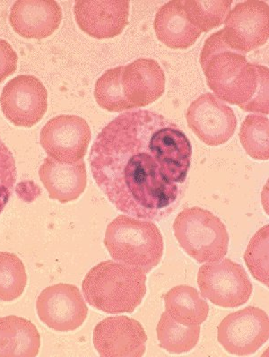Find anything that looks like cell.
Segmentation results:
<instances>
[{
  "label": "cell",
  "mask_w": 269,
  "mask_h": 357,
  "mask_svg": "<svg viewBox=\"0 0 269 357\" xmlns=\"http://www.w3.org/2000/svg\"><path fill=\"white\" fill-rule=\"evenodd\" d=\"M192 146L180 128L148 109L127 112L102 128L89 162L97 186L117 211L162 220L179 206Z\"/></svg>",
  "instance_id": "obj_1"
},
{
  "label": "cell",
  "mask_w": 269,
  "mask_h": 357,
  "mask_svg": "<svg viewBox=\"0 0 269 357\" xmlns=\"http://www.w3.org/2000/svg\"><path fill=\"white\" fill-rule=\"evenodd\" d=\"M200 64L209 89L221 101L244 112L268 114V68L249 63L245 54L231 49L223 30L206 40Z\"/></svg>",
  "instance_id": "obj_2"
},
{
  "label": "cell",
  "mask_w": 269,
  "mask_h": 357,
  "mask_svg": "<svg viewBox=\"0 0 269 357\" xmlns=\"http://www.w3.org/2000/svg\"><path fill=\"white\" fill-rule=\"evenodd\" d=\"M143 269L115 261L99 263L84 277L82 291L93 308L109 314L132 313L146 294Z\"/></svg>",
  "instance_id": "obj_3"
},
{
  "label": "cell",
  "mask_w": 269,
  "mask_h": 357,
  "mask_svg": "<svg viewBox=\"0 0 269 357\" xmlns=\"http://www.w3.org/2000/svg\"><path fill=\"white\" fill-rule=\"evenodd\" d=\"M103 243L115 261L146 274L157 267L164 255V238L157 225L130 215H118L108 225Z\"/></svg>",
  "instance_id": "obj_4"
},
{
  "label": "cell",
  "mask_w": 269,
  "mask_h": 357,
  "mask_svg": "<svg viewBox=\"0 0 269 357\" xmlns=\"http://www.w3.org/2000/svg\"><path fill=\"white\" fill-rule=\"evenodd\" d=\"M173 229L181 248L199 263L217 261L227 255L226 227L206 209L199 206L183 209L175 218Z\"/></svg>",
  "instance_id": "obj_5"
},
{
  "label": "cell",
  "mask_w": 269,
  "mask_h": 357,
  "mask_svg": "<svg viewBox=\"0 0 269 357\" xmlns=\"http://www.w3.org/2000/svg\"><path fill=\"white\" fill-rule=\"evenodd\" d=\"M198 284L201 296L223 308H237L252 296L253 287L245 269L229 259L206 263L200 267Z\"/></svg>",
  "instance_id": "obj_6"
},
{
  "label": "cell",
  "mask_w": 269,
  "mask_h": 357,
  "mask_svg": "<svg viewBox=\"0 0 269 357\" xmlns=\"http://www.w3.org/2000/svg\"><path fill=\"white\" fill-rule=\"evenodd\" d=\"M218 342L233 355L249 356L269 338L268 313L256 307H246L227 315L217 328Z\"/></svg>",
  "instance_id": "obj_7"
},
{
  "label": "cell",
  "mask_w": 269,
  "mask_h": 357,
  "mask_svg": "<svg viewBox=\"0 0 269 357\" xmlns=\"http://www.w3.org/2000/svg\"><path fill=\"white\" fill-rule=\"evenodd\" d=\"M3 114L18 127L31 128L38 123L48 109V92L42 81L21 75L9 81L0 96Z\"/></svg>",
  "instance_id": "obj_8"
},
{
  "label": "cell",
  "mask_w": 269,
  "mask_h": 357,
  "mask_svg": "<svg viewBox=\"0 0 269 357\" xmlns=\"http://www.w3.org/2000/svg\"><path fill=\"white\" fill-rule=\"evenodd\" d=\"M224 38L234 51L247 54L266 45L269 37V8L261 0L236 5L224 20Z\"/></svg>",
  "instance_id": "obj_9"
},
{
  "label": "cell",
  "mask_w": 269,
  "mask_h": 357,
  "mask_svg": "<svg viewBox=\"0 0 269 357\" xmlns=\"http://www.w3.org/2000/svg\"><path fill=\"white\" fill-rule=\"evenodd\" d=\"M40 141L49 158L62 164H75L86 155L91 130L79 116L59 115L43 126Z\"/></svg>",
  "instance_id": "obj_10"
},
{
  "label": "cell",
  "mask_w": 269,
  "mask_h": 357,
  "mask_svg": "<svg viewBox=\"0 0 269 357\" xmlns=\"http://www.w3.org/2000/svg\"><path fill=\"white\" fill-rule=\"evenodd\" d=\"M36 309L40 321L59 332L77 330L89 315L79 288L70 284L45 288L37 299Z\"/></svg>",
  "instance_id": "obj_11"
},
{
  "label": "cell",
  "mask_w": 269,
  "mask_h": 357,
  "mask_svg": "<svg viewBox=\"0 0 269 357\" xmlns=\"http://www.w3.org/2000/svg\"><path fill=\"white\" fill-rule=\"evenodd\" d=\"M186 119L192 132L210 146L227 143L237 128L233 109L211 93L199 96L190 105Z\"/></svg>",
  "instance_id": "obj_12"
},
{
  "label": "cell",
  "mask_w": 269,
  "mask_h": 357,
  "mask_svg": "<svg viewBox=\"0 0 269 357\" xmlns=\"http://www.w3.org/2000/svg\"><path fill=\"white\" fill-rule=\"evenodd\" d=\"M93 341L102 357H141L146 352L148 335L137 319L114 316L96 325Z\"/></svg>",
  "instance_id": "obj_13"
},
{
  "label": "cell",
  "mask_w": 269,
  "mask_h": 357,
  "mask_svg": "<svg viewBox=\"0 0 269 357\" xmlns=\"http://www.w3.org/2000/svg\"><path fill=\"white\" fill-rule=\"evenodd\" d=\"M75 20L80 29L93 38H114L128 24L130 2L128 0H77L74 7Z\"/></svg>",
  "instance_id": "obj_14"
},
{
  "label": "cell",
  "mask_w": 269,
  "mask_h": 357,
  "mask_svg": "<svg viewBox=\"0 0 269 357\" xmlns=\"http://www.w3.org/2000/svg\"><path fill=\"white\" fill-rule=\"evenodd\" d=\"M62 10L55 0H17L9 22L15 33L26 39H45L61 26Z\"/></svg>",
  "instance_id": "obj_15"
},
{
  "label": "cell",
  "mask_w": 269,
  "mask_h": 357,
  "mask_svg": "<svg viewBox=\"0 0 269 357\" xmlns=\"http://www.w3.org/2000/svg\"><path fill=\"white\" fill-rule=\"evenodd\" d=\"M121 84L124 96L134 109L157 101L165 92L164 71L152 59H139L123 66Z\"/></svg>",
  "instance_id": "obj_16"
},
{
  "label": "cell",
  "mask_w": 269,
  "mask_h": 357,
  "mask_svg": "<svg viewBox=\"0 0 269 357\" xmlns=\"http://www.w3.org/2000/svg\"><path fill=\"white\" fill-rule=\"evenodd\" d=\"M40 181L52 199L65 204L77 200L87 185V172L84 159L75 164H62L47 158L39 170Z\"/></svg>",
  "instance_id": "obj_17"
},
{
  "label": "cell",
  "mask_w": 269,
  "mask_h": 357,
  "mask_svg": "<svg viewBox=\"0 0 269 357\" xmlns=\"http://www.w3.org/2000/svg\"><path fill=\"white\" fill-rule=\"evenodd\" d=\"M154 28L156 37L173 50H186L195 45L201 32L186 17L183 0H171L156 13Z\"/></svg>",
  "instance_id": "obj_18"
},
{
  "label": "cell",
  "mask_w": 269,
  "mask_h": 357,
  "mask_svg": "<svg viewBox=\"0 0 269 357\" xmlns=\"http://www.w3.org/2000/svg\"><path fill=\"white\" fill-rule=\"evenodd\" d=\"M40 347V334L32 322L15 315L0 318V357H34Z\"/></svg>",
  "instance_id": "obj_19"
},
{
  "label": "cell",
  "mask_w": 269,
  "mask_h": 357,
  "mask_svg": "<svg viewBox=\"0 0 269 357\" xmlns=\"http://www.w3.org/2000/svg\"><path fill=\"white\" fill-rule=\"evenodd\" d=\"M167 312L178 324L192 327L202 324L208 317L209 306L192 287L177 286L164 296Z\"/></svg>",
  "instance_id": "obj_20"
},
{
  "label": "cell",
  "mask_w": 269,
  "mask_h": 357,
  "mask_svg": "<svg viewBox=\"0 0 269 357\" xmlns=\"http://www.w3.org/2000/svg\"><path fill=\"white\" fill-rule=\"evenodd\" d=\"M156 334L162 349L171 354H183L192 351L199 343L200 327L178 324L164 312L159 319Z\"/></svg>",
  "instance_id": "obj_21"
},
{
  "label": "cell",
  "mask_w": 269,
  "mask_h": 357,
  "mask_svg": "<svg viewBox=\"0 0 269 357\" xmlns=\"http://www.w3.org/2000/svg\"><path fill=\"white\" fill-rule=\"evenodd\" d=\"M231 0H183L187 20L201 33L221 26L230 13Z\"/></svg>",
  "instance_id": "obj_22"
},
{
  "label": "cell",
  "mask_w": 269,
  "mask_h": 357,
  "mask_svg": "<svg viewBox=\"0 0 269 357\" xmlns=\"http://www.w3.org/2000/svg\"><path fill=\"white\" fill-rule=\"evenodd\" d=\"M123 66L112 68L96 81L95 98L100 107L111 112H122L134 109L124 96L121 84Z\"/></svg>",
  "instance_id": "obj_23"
},
{
  "label": "cell",
  "mask_w": 269,
  "mask_h": 357,
  "mask_svg": "<svg viewBox=\"0 0 269 357\" xmlns=\"http://www.w3.org/2000/svg\"><path fill=\"white\" fill-rule=\"evenodd\" d=\"M240 140L246 153L256 160L269 159V120L261 114H249L243 122Z\"/></svg>",
  "instance_id": "obj_24"
},
{
  "label": "cell",
  "mask_w": 269,
  "mask_h": 357,
  "mask_svg": "<svg viewBox=\"0 0 269 357\" xmlns=\"http://www.w3.org/2000/svg\"><path fill=\"white\" fill-rule=\"evenodd\" d=\"M27 284L26 267L14 253L0 252V301L12 302L23 294Z\"/></svg>",
  "instance_id": "obj_25"
},
{
  "label": "cell",
  "mask_w": 269,
  "mask_h": 357,
  "mask_svg": "<svg viewBox=\"0 0 269 357\" xmlns=\"http://www.w3.org/2000/svg\"><path fill=\"white\" fill-rule=\"evenodd\" d=\"M269 225H266L252 238L244 253V261L256 280L269 286Z\"/></svg>",
  "instance_id": "obj_26"
},
{
  "label": "cell",
  "mask_w": 269,
  "mask_h": 357,
  "mask_svg": "<svg viewBox=\"0 0 269 357\" xmlns=\"http://www.w3.org/2000/svg\"><path fill=\"white\" fill-rule=\"evenodd\" d=\"M17 177V165L13 153L0 139V215L13 194Z\"/></svg>",
  "instance_id": "obj_27"
},
{
  "label": "cell",
  "mask_w": 269,
  "mask_h": 357,
  "mask_svg": "<svg viewBox=\"0 0 269 357\" xmlns=\"http://www.w3.org/2000/svg\"><path fill=\"white\" fill-rule=\"evenodd\" d=\"M18 56L6 40L0 39V83L17 70Z\"/></svg>",
  "instance_id": "obj_28"
}]
</instances>
